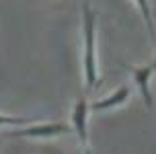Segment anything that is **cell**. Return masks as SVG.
<instances>
[{
    "mask_svg": "<svg viewBox=\"0 0 156 154\" xmlns=\"http://www.w3.org/2000/svg\"><path fill=\"white\" fill-rule=\"evenodd\" d=\"M29 123H37V117H8V115H0V125H29Z\"/></svg>",
    "mask_w": 156,
    "mask_h": 154,
    "instance_id": "52a82bcc",
    "label": "cell"
},
{
    "mask_svg": "<svg viewBox=\"0 0 156 154\" xmlns=\"http://www.w3.org/2000/svg\"><path fill=\"white\" fill-rule=\"evenodd\" d=\"M127 97H129V86H121V88H117V91L113 92L111 97L93 103V105H90V109H93V111H105V109L117 107V105L125 103V101H127Z\"/></svg>",
    "mask_w": 156,
    "mask_h": 154,
    "instance_id": "5b68a950",
    "label": "cell"
},
{
    "mask_svg": "<svg viewBox=\"0 0 156 154\" xmlns=\"http://www.w3.org/2000/svg\"><path fill=\"white\" fill-rule=\"evenodd\" d=\"M136 4L140 6V13H142V16H144V21H146V27H148L150 39H152V43H154V47H156V29H154V21H152V13H150L148 0H136Z\"/></svg>",
    "mask_w": 156,
    "mask_h": 154,
    "instance_id": "8992f818",
    "label": "cell"
},
{
    "mask_svg": "<svg viewBox=\"0 0 156 154\" xmlns=\"http://www.w3.org/2000/svg\"><path fill=\"white\" fill-rule=\"evenodd\" d=\"M86 119H88V103L84 97H80L72 111V125H74L80 142H86Z\"/></svg>",
    "mask_w": 156,
    "mask_h": 154,
    "instance_id": "277c9868",
    "label": "cell"
},
{
    "mask_svg": "<svg viewBox=\"0 0 156 154\" xmlns=\"http://www.w3.org/2000/svg\"><path fill=\"white\" fill-rule=\"evenodd\" d=\"M125 70H129L133 76V82L138 84V88H140L142 92V99H144V103H146V107L152 109V95H150V78H152V74H154V64H148V66H142V68H133V66H129V64H123Z\"/></svg>",
    "mask_w": 156,
    "mask_h": 154,
    "instance_id": "3957f363",
    "label": "cell"
},
{
    "mask_svg": "<svg viewBox=\"0 0 156 154\" xmlns=\"http://www.w3.org/2000/svg\"><path fill=\"white\" fill-rule=\"evenodd\" d=\"M94 21L97 15L94 10L84 2L82 6V33H84V78H86V86L93 88L99 82L97 76V54H94Z\"/></svg>",
    "mask_w": 156,
    "mask_h": 154,
    "instance_id": "6da1fadb",
    "label": "cell"
},
{
    "mask_svg": "<svg viewBox=\"0 0 156 154\" xmlns=\"http://www.w3.org/2000/svg\"><path fill=\"white\" fill-rule=\"evenodd\" d=\"M70 130L72 127L66 123H37V125L29 123L27 127L10 131L8 136H12V138H54L58 134H66Z\"/></svg>",
    "mask_w": 156,
    "mask_h": 154,
    "instance_id": "7a4b0ae2",
    "label": "cell"
}]
</instances>
